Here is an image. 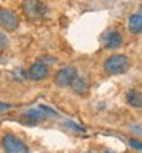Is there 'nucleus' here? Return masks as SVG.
<instances>
[{
    "mask_svg": "<svg viewBox=\"0 0 142 153\" xmlns=\"http://www.w3.org/2000/svg\"><path fill=\"white\" fill-rule=\"evenodd\" d=\"M84 153H95V152H92V150H89V152H84Z\"/></svg>",
    "mask_w": 142,
    "mask_h": 153,
    "instance_id": "16",
    "label": "nucleus"
},
{
    "mask_svg": "<svg viewBox=\"0 0 142 153\" xmlns=\"http://www.w3.org/2000/svg\"><path fill=\"white\" fill-rule=\"evenodd\" d=\"M49 117H58V113L55 110H52L47 106H37L34 109H29L28 112L23 113L21 120L26 121L28 124H37V123H41L44 120H47Z\"/></svg>",
    "mask_w": 142,
    "mask_h": 153,
    "instance_id": "2",
    "label": "nucleus"
},
{
    "mask_svg": "<svg viewBox=\"0 0 142 153\" xmlns=\"http://www.w3.org/2000/svg\"><path fill=\"white\" fill-rule=\"evenodd\" d=\"M78 76V69L75 66H64L60 71H57L55 76H54V83L58 87H70L73 80Z\"/></svg>",
    "mask_w": 142,
    "mask_h": 153,
    "instance_id": "5",
    "label": "nucleus"
},
{
    "mask_svg": "<svg viewBox=\"0 0 142 153\" xmlns=\"http://www.w3.org/2000/svg\"><path fill=\"white\" fill-rule=\"evenodd\" d=\"M104 153H115V152H104Z\"/></svg>",
    "mask_w": 142,
    "mask_h": 153,
    "instance_id": "17",
    "label": "nucleus"
},
{
    "mask_svg": "<svg viewBox=\"0 0 142 153\" xmlns=\"http://www.w3.org/2000/svg\"><path fill=\"white\" fill-rule=\"evenodd\" d=\"M11 106L9 104H6V103H0V113H3L5 110H8Z\"/></svg>",
    "mask_w": 142,
    "mask_h": 153,
    "instance_id": "15",
    "label": "nucleus"
},
{
    "mask_svg": "<svg viewBox=\"0 0 142 153\" xmlns=\"http://www.w3.org/2000/svg\"><path fill=\"white\" fill-rule=\"evenodd\" d=\"M21 9L24 12V16L31 20L43 19L47 14V6L41 2V0H23Z\"/></svg>",
    "mask_w": 142,
    "mask_h": 153,
    "instance_id": "3",
    "label": "nucleus"
},
{
    "mask_svg": "<svg viewBox=\"0 0 142 153\" xmlns=\"http://www.w3.org/2000/svg\"><path fill=\"white\" fill-rule=\"evenodd\" d=\"M125 101L130 107L141 109L142 107V92H139L138 89H130V91L125 94Z\"/></svg>",
    "mask_w": 142,
    "mask_h": 153,
    "instance_id": "9",
    "label": "nucleus"
},
{
    "mask_svg": "<svg viewBox=\"0 0 142 153\" xmlns=\"http://www.w3.org/2000/svg\"><path fill=\"white\" fill-rule=\"evenodd\" d=\"M128 69H130V58L124 54H113L104 61V71L110 75H122Z\"/></svg>",
    "mask_w": 142,
    "mask_h": 153,
    "instance_id": "1",
    "label": "nucleus"
},
{
    "mask_svg": "<svg viewBox=\"0 0 142 153\" xmlns=\"http://www.w3.org/2000/svg\"><path fill=\"white\" fill-rule=\"evenodd\" d=\"M70 87L73 89V92L78 94V95H84V94H87V91H89L87 80L84 78V76H80V75L73 80V83H72Z\"/></svg>",
    "mask_w": 142,
    "mask_h": 153,
    "instance_id": "11",
    "label": "nucleus"
},
{
    "mask_svg": "<svg viewBox=\"0 0 142 153\" xmlns=\"http://www.w3.org/2000/svg\"><path fill=\"white\" fill-rule=\"evenodd\" d=\"M2 147L5 153H29L28 146L20 138H17L16 135H11V133H6L2 138Z\"/></svg>",
    "mask_w": 142,
    "mask_h": 153,
    "instance_id": "6",
    "label": "nucleus"
},
{
    "mask_svg": "<svg viewBox=\"0 0 142 153\" xmlns=\"http://www.w3.org/2000/svg\"><path fill=\"white\" fill-rule=\"evenodd\" d=\"M26 75H28V78L32 80V81H41L49 75V66L46 65L44 61L38 60V61L34 63V65H31V68L28 69Z\"/></svg>",
    "mask_w": 142,
    "mask_h": 153,
    "instance_id": "8",
    "label": "nucleus"
},
{
    "mask_svg": "<svg viewBox=\"0 0 142 153\" xmlns=\"http://www.w3.org/2000/svg\"><path fill=\"white\" fill-rule=\"evenodd\" d=\"M63 127H64V129L72 130L73 133H84V129H83V127L76 126V124H75V123H72V121H66V123L63 124Z\"/></svg>",
    "mask_w": 142,
    "mask_h": 153,
    "instance_id": "12",
    "label": "nucleus"
},
{
    "mask_svg": "<svg viewBox=\"0 0 142 153\" xmlns=\"http://www.w3.org/2000/svg\"><path fill=\"white\" fill-rule=\"evenodd\" d=\"M9 48V38L6 34L3 32H0V51H5Z\"/></svg>",
    "mask_w": 142,
    "mask_h": 153,
    "instance_id": "13",
    "label": "nucleus"
},
{
    "mask_svg": "<svg viewBox=\"0 0 142 153\" xmlns=\"http://www.w3.org/2000/svg\"><path fill=\"white\" fill-rule=\"evenodd\" d=\"M127 28L132 34L138 35L142 32V14H133L127 20Z\"/></svg>",
    "mask_w": 142,
    "mask_h": 153,
    "instance_id": "10",
    "label": "nucleus"
},
{
    "mask_svg": "<svg viewBox=\"0 0 142 153\" xmlns=\"http://www.w3.org/2000/svg\"><path fill=\"white\" fill-rule=\"evenodd\" d=\"M128 144H130V147H133L135 150H138V152H142V143H139L138 139H128Z\"/></svg>",
    "mask_w": 142,
    "mask_h": 153,
    "instance_id": "14",
    "label": "nucleus"
},
{
    "mask_svg": "<svg viewBox=\"0 0 142 153\" xmlns=\"http://www.w3.org/2000/svg\"><path fill=\"white\" fill-rule=\"evenodd\" d=\"M18 25H20V20L14 11L6 9V8L0 9V26H2V29L12 32L18 28Z\"/></svg>",
    "mask_w": 142,
    "mask_h": 153,
    "instance_id": "7",
    "label": "nucleus"
},
{
    "mask_svg": "<svg viewBox=\"0 0 142 153\" xmlns=\"http://www.w3.org/2000/svg\"><path fill=\"white\" fill-rule=\"evenodd\" d=\"M99 42H101V46L104 49L115 51V49H118V48L122 46L124 38H122V34L116 28H109V29H106L104 32L101 34Z\"/></svg>",
    "mask_w": 142,
    "mask_h": 153,
    "instance_id": "4",
    "label": "nucleus"
}]
</instances>
